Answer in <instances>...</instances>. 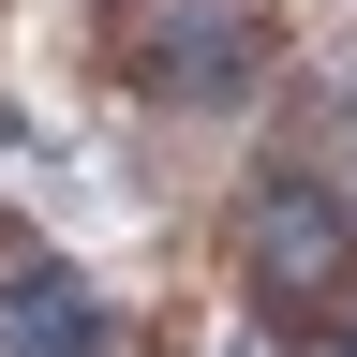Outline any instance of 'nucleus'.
<instances>
[{
	"label": "nucleus",
	"mask_w": 357,
	"mask_h": 357,
	"mask_svg": "<svg viewBox=\"0 0 357 357\" xmlns=\"http://www.w3.org/2000/svg\"><path fill=\"white\" fill-rule=\"evenodd\" d=\"M238 268H253V298L283 312H342L357 298V178H328L312 149H283L253 178V208H238Z\"/></svg>",
	"instance_id": "nucleus-1"
},
{
	"label": "nucleus",
	"mask_w": 357,
	"mask_h": 357,
	"mask_svg": "<svg viewBox=\"0 0 357 357\" xmlns=\"http://www.w3.org/2000/svg\"><path fill=\"white\" fill-rule=\"evenodd\" d=\"M105 45L149 105H238L268 75V0H105Z\"/></svg>",
	"instance_id": "nucleus-2"
},
{
	"label": "nucleus",
	"mask_w": 357,
	"mask_h": 357,
	"mask_svg": "<svg viewBox=\"0 0 357 357\" xmlns=\"http://www.w3.org/2000/svg\"><path fill=\"white\" fill-rule=\"evenodd\" d=\"M0 357H119V328L75 268H15L0 283Z\"/></svg>",
	"instance_id": "nucleus-3"
}]
</instances>
